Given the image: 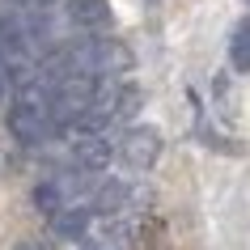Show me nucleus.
I'll return each mask as SVG.
<instances>
[{
	"instance_id": "3",
	"label": "nucleus",
	"mask_w": 250,
	"mask_h": 250,
	"mask_svg": "<svg viewBox=\"0 0 250 250\" xmlns=\"http://www.w3.org/2000/svg\"><path fill=\"white\" fill-rule=\"evenodd\" d=\"M115 157L123 161L132 174L153 170L157 157H161V136H157V127H127V136H123L119 148H115Z\"/></svg>"
},
{
	"instance_id": "2",
	"label": "nucleus",
	"mask_w": 250,
	"mask_h": 250,
	"mask_svg": "<svg viewBox=\"0 0 250 250\" xmlns=\"http://www.w3.org/2000/svg\"><path fill=\"white\" fill-rule=\"evenodd\" d=\"M64 153L72 161V170H81V174H98L115 161V145L106 140V132H81V127H68Z\"/></svg>"
},
{
	"instance_id": "7",
	"label": "nucleus",
	"mask_w": 250,
	"mask_h": 250,
	"mask_svg": "<svg viewBox=\"0 0 250 250\" xmlns=\"http://www.w3.org/2000/svg\"><path fill=\"white\" fill-rule=\"evenodd\" d=\"M9 81H13V77H9V68H4V60H0V98L9 93Z\"/></svg>"
},
{
	"instance_id": "6",
	"label": "nucleus",
	"mask_w": 250,
	"mask_h": 250,
	"mask_svg": "<svg viewBox=\"0 0 250 250\" xmlns=\"http://www.w3.org/2000/svg\"><path fill=\"white\" fill-rule=\"evenodd\" d=\"M21 9H47V4H60V0H17Z\"/></svg>"
},
{
	"instance_id": "4",
	"label": "nucleus",
	"mask_w": 250,
	"mask_h": 250,
	"mask_svg": "<svg viewBox=\"0 0 250 250\" xmlns=\"http://www.w3.org/2000/svg\"><path fill=\"white\" fill-rule=\"evenodd\" d=\"M64 21L72 34H106L110 30V4L106 0H68Z\"/></svg>"
},
{
	"instance_id": "8",
	"label": "nucleus",
	"mask_w": 250,
	"mask_h": 250,
	"mask_svg": "<svg viewBox=\"0 0 250 250\" xmlns=\"http://www.w3.org/2000/svg\"><path fill=\"white\" fill-rule=\"evenodd\" d=\"M242 4H246V9H250V0H242Z\"/></svg>"
},
{
	"instance_id": "1",
	"label": "nucleus",
	"mask_w": 250,
	"mask_h": 250,
	"mask_svg": "<svg viewBox=\"0 0 250 250\" xmlns=\"http://www.w3.org/2000/svg\"><path fill=\"white\" fill-rule=\"evenodd\" d=\"M9 132L17 136V145H26V148L47 145V140L60 132L55 110H51V93H47L42 81H21V85H17L13 110H9Z\"/></svg>"
},
{
	"instance_id": "5",
	"label": "nucleus",
	"mask_w": 250,
	"mask_h": 250,
	"mask_svg": "<svg viewBox=\"0 0 250 250\" xmlns=\"http://www.w3.org/2000/svg\"><path fill=\"white\" fill-rule=\"evenodd\" d=\"M229 64L237 72H250V17L233 26V39H229Z\"/></svg>"
}]
</instances>
